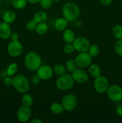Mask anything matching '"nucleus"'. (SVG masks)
Returning <instances> with one entry per match:
<instances>
[{
    "mask_svg": "<svg viewBox=\"0 0 122 123\" xmlns=\"http://www.w3.org/2000/svg\"><path fill=\"white\" fill-rule=\"evenodd\" d=\"M121 102H122V101H121Z\"/></svg>",
    "mask_w": 122,
    "mask_h": 123,
    "instance_id": "37998d69",
    "label": "nucleus"
},
{
    "mask_svg": "<svg viewBox=\"0 0 122 123\" xmlns=\"http://www.w3.org/2000/svg\"><path fill=\"white\" fill-rule=\"evenodd\" d=\"M112 33L115 38L117 40L122 39V26L120 25H117L114 26L112 30Z\"/></svg>",
    "mask_w": 122,
    "mask_h": 123,
    "instance_id": "cd10ccee",
    "label": "nucleus"
},
{
    "mask_svg": "<svg viewBox=\"0 0 122 123\" xmlns=\"http://www.w3.org/2000/svg\"><path fill=\"white\" fill-rule=\"evenodd\" d=\"M25 66L31 71H37L42 65V59L38 54L35 52H29L24 59Z\"/></svg>",
    "mask_w": 122,
    "mask_h": 123,
    "instance_id": "f03ea898",
    "label": "nucleus"
},
{
    "mask_svg": "<svg viewBox=\"0 0 122 123\" xmlns=\"http://www.w3.org/2000/svg\"><path fill=\"white\" fill-rule=\"evenodd\" d=\"M75 50L79 53L88 52L90 43L89 40L83 36H80L75 38L72 43Z\"/></svg>",
    "mask_w": 122,
    "mask_h": 123,
    "instance_id": "0eeeda50",
    "label": "nucleus"
},
{
    "mask_svg": "<svg viewBox=\"0 0 122 123\" xmlns=\"http://www.w3.org/2000/svg\"><path fill=\"white\" fill-rule=\"evenodd\" d=\"M61 103L65 111L72 112L77 105V98L75 95L68 94L63 96Z\"/></svg>",
    "mask_w": 122,
    "mask_h": 123,
    "instance_id": "423d86ee",
    "label": "nucleus"
},
{
    "mask_svg": "<svg viewBox=\"0 0 122 123\" xmlns=\"http://www.w3.org/2000/svg\"><path fill=\"white\" fill-rule=\"evenodd\" d=\"M37 24L33 20H30L26 22V25H25V27L26 29L29 31H35L37 27Z\"/></svg>",
    "mask_w": 122,
    "mask_h": 123,
    "instance_id": "7c9ffc66",
    "label": "nucleus"
},
{
    "mask_svg": "<svg viewBox=\"0 0 122 123\" xmlns=\"http://www.w3.org/2000/svg\"><path fill=\"white\" fill-rule=\"evenodd\" d=\"M106 96L114 102H121L122 100V88L116 84L110 85L106 91Z\"/></svg>",
    "mask_w": 122,
    "mask_h": 123,
    "instance_id": "39448f33",
    "label": "nucleus"
},
{
    "mask_svg": "<svg viewBox=\"0 0 122 123\" xmlns=\"http://www.w3.org/2000/svg\"><path fill=\"white\" fill-rule=\"evenodd\" d=\"M40 0H27L28 2L31 4H36L37 3H39Z\"/></svg>",
    "mask_w": 122,
    "mask_h": 123,
    "instance_id": "58836bf2",
    "label": "nucleus"
},
{
    "mask_svg": "<svg viewBox=\"0 0 122 123\" xmlns=\"http://www.w3.org/2000/svg\"><path fill=\"white\" fill-rule=\"evenodd\" d=\"M69 1H74V0H69Z\"/></svg>",
    "mask_w": 122,
    "mask_h": 123,
    "instance_id": "79ce46f5",
    "label": "nucleus"
},
{
    "mask_svg": "<svg viewBox=\"0 0 122 123\" xmlns=\"http://www.w3.org/2000/svg\"><path fill=\"white\" fill-rule=\"evenodd\" d=\"M53 1L54 2H59V1H61V0H53Z\"/></svg>",
    "mask_w": 122,
    "mask_h": 123,
    "instance_id": "ea45409f",
    "label": "nucleus"
},
{
    "mask_svg": "<svg viewBox=\"0 0 122 123\" xmlns=\"http://www.w3.org/2000/svg\"><path fill=\"white\" fill-rule=\"evenodd\" d=\"M71 76L74 81L78 84H84L89 79V75L83 68H76L71 73Z\"/></svg>",
    "mask_w": 122,
    "mask_h": 123,
    "instance_id": "ddd939ff",
    "label": "nucleus"
},
{
    "mask_svg": "<svg viewBox=\"0 0 122 123\" xmlns=\"http://www.w3.org/2000/svg\"><path fill=\"white\" fill-rule=\"evenodd\" d=\"M75 81L73 79L71 74H65L59 76L56 82V85L58 89L62 91L71 90L74 86Z\"/></svg>",
    "mask_w": 122,
    "mask_h": 123,
    "instance_id": "20e7f679",
    "label": "nucleus"
},
{
    "mask_svg": "<svg viewBox=\"0 0 122 123\" xmlns=\"http://www.w3.org/2000/svg\"><path fill=\"white\" fill-rule=\"evenodd\" d=\"M63 39L67 43H72L76 38L75 34L71 29H66L62 34Z\"/></svg>",
    "mask_w": 122,
    "mask_h": 123,
    "instance_id": "dca6fc26",
    "label": "nucleus"
},
{
    "mask_svg": "<svg viewBox=\"0 0 122 123\" xmlns=\"http://www.w3.org/2000/svg\"><path fill=\"white\" fill-rule=\"evenodd\" d=\"M17 69V64L16 62H11L7 67V70H6V73L8 76H13L16 74Z\"/></svg>",
    "mask_w": 122,
    "mask_h": 123,
    "instance_id": "393cba45",
    "label": "nucleus"
},
{
    "mask_svg": "<svg viewBox=\"0 0 122 123\" xmlns=\"http://www.w3.org/2000/svg\"><path fill=\"white\" fill-rule=\"evenodd\" d=\"M48 30H49V26H48L47 24L45 22H43L37 24L35 31L38 34L44 35L47 32Z\"/></svg>",
    "mask_w": 122,
    "mask_h": 123,
    "instance_id": "412c9836",
    "label": "nucleus"
},
{
    "mask_svg": "<svg viewBox=\"0 0 122 123\" xmlns=\"http://www.w3.org/2000/svg\"><path fill=\"white\" fill-rule=\"evenodd\" d=\"M69 22L65 18H57L54 22V27L57 31H64L68 26Z\"/></svg>",
    "mask_w": 122,
    "mask_h": 123,
    "instance_id": "2eb2a0df",
    "label": "nucleus"
},
{
    "mask_svg": "<svg viewBox=\"0 0 122 123\" xmlns=\"http://www.w3.org/2000/svg\"><path fill=\"white\" fill-rule=\"evenodd\" d=\"M88 53L92 58L98 56L100 53V48H99V46L95 44H90L88 50Z\"/></svg>",
    "mask_w": 122,
    "mask_h": 123,
    "instance_id": "b1692460",
    "label": "nucleus"
},
{
    "mask_svg": "<svg viewBox=\"0 0 122 123\" xmlns=\"http://www.w3.org/2000/svg\"><path fill=\"white\" fill-rule=\"evenodd\" d=\"M27 0H13L12 5L17 10H22L26 6Z\"/></svg>",
    "mask_w": 122,
    "mask_h": 123,
    "instance_id": "a878e982",
    "label": "nucleus"
},
{
    "mask_svg": "<svg viewBox=\"0 0 122 123\" xmlns=\"http://www.w3.org/2000/svg\"><path fill=\"white\" fill-rule=\"evenodd\" d=\"M12 86L17 92L22 94L26 93L30 88L29 80L25 76L21 74H17L13 77Z\"/></svg>",
    "mask_w": 122,
    "mask_h": 123,
    "instance_id": "7ed1b4c3",
    "label": "nucleus"
},
{
    "mask_svg": "<svg viewBox=\"0 0 122 123\" xmlns=\"http://www.w3.org/2000/svg\"><path fill=\"white\" fill-rule=\"evenodd\" d=\"M65 67L66 68H67V70H68L70 73H72L76 68H77L78 66L75 60H74V59H69L66 62Z\"/></svg>",
    "mask_w": 122,
    "mask_h": 123,
    "instance_id": "bb28decb",
    "label": "nucleus"
},
{
    "mask_svg": "<svg viewBox=\"0 0 122 123\" xmlns=\"http://www.w3.org/2000/svg\"><path fill=\"white\" fill-rule=\"evenodd\" d=\"M23 45L19 40H11L8 44L7 51L12 57H18L23 51Z\"/></svg>",
    "mask_w": 122,
    "mask_h": 123,
    "instance_id": "9d476101",
    "label": "nucleus"
},
{
    "mask_svg": "<svg viewBox=\"0 0 122 123\" xmlns=\"http://www.w3.org/2000/svg\"><path fill=\"white\" fill-rule=\"evenodd\" d=\"M4 84L6 86H12L13 85V78H11V76L7 77L4 80Z\"/></svg>",
    "mask_w": 122,
    "mask_h": 123,
    "instance_id": "473e14b6",
    "label": "nucleus"
},
{
    "mask_svg": "<svg viewBox=\"0 0 122 123\" xmlns=\"http://www.w3.org/2000/svg\"><path fill=\"white\" fill-rule=\"evenodd\" d=\"M10 38L11 40H19V35L18 34V33H17V32H12L11 34V36Z\"/></svg>",
    "mask_w": 122,
    "mask_h": 123,
    "instance_id": "72a5a7b5",
    "label": "nucleus"
},
{
    "mask_svg": "<svg viewBox=\"0 0 122 123\" xmlns=\"http://www.w3.org/2000/svg\"><path fill=\"white\" fill-rule=\"evenodd\" d=\"M93 86L94 90L98 93L103 94L106 92L110 86V83L108 79L106 77L100 75L98 78H94Z\"/></svg>",
    "mask_w": 122,
    "mask_h": 123,
    "instance_id": "6e6552de",
    "label": "nucleus"
},
{
    "mask_svg": "<svg viewBox=\"0 0 122 123\" xmlns=\"http://www.w3.org/2000/svg\"><path fill=\"white\" fill-rule=\"evenodd\" d=\"M16 18V14L15 12L12 10H8L4 13L2 16L3 21L8 24L14 22Z\"/></svg>",
    "mask_w": 122,
    "mask_h": 123,
    "instance_id": "6ab92c4d",
    "label": "nucleus"
},
{
    "mask_svg": "<svg viewBox=\"0 0 122 123\" xmlns=\"http://www.w3.org/2000/svg\"><path fill=\"white\" fill-rule=\"evenodd\" d=\"M53 72L58 76L62 75V74L66 73L67 68L65 66L62 64H56L53 67Z\"/></svg>",
    "mask_w": 122,
    "mask_h": 123,
    "instance_id": "5701e85b",
    "label": "nucleus"
},
{
    "mask_svg": "<svg viewBox=\"0 0 122 123\" xmlns=\"http://www.w3.org/2000/svg\"><path fill=\"white\" fill-rule=\"evenodd\" d=\"M116 113H117V115L122 117V105L117 107V109H116Z\"/></svg>",
    "mask_w": 122,
    "mask_h": 123,
    "instance_id": "c9c22d12",
    "label": "nucleus"
},
{
    "mask_svg": "<svg viewBox=\"0 0 122 123\" xmlns=\"http://www.w3.org/2000/svg\"><path fill=\"white\" fill-rule=\"evenodd\" d=\"M62 14L68 22H74L80 15V8L77 4L68 2L65 4L62 7Z\"/></svg>",
    "mask_w": 122,
    "mask_h": 123,
    "instance_id": "f257e3e1",
    "label": "nucleus"
},
{
    "mask_svg": "<svg viewBox=\"0 0 122 123\" xmlns=\"http://www.w3.org/2000/svg\"><path fill=\"white\" fill-rule=\"evenodd\" d=\"M47 14L44 11H38L36 12L33 16V20L38 24L45 22L47 20Z\"/></svg>",
    "mask_w": 122,
    "mask_h": 123,
    "instance_id": "a211bd4d",
    "label": "nucleus"
},
{
    "mask_svg": "<svg viewBox=\"0 0 122 123\" xmlns=\"http://www.w3.org/2000/svg\"><path fill=\"white\" fill-rule=\"evenodd\" d=\"M12 31L10 24L3 22L0 23V38L2 39H8L10 37Z\"/></svg>",
    "mask_w": 122,
    "mask_h": 123,
    "instance_id": "4468645a",
    "label": "nucleus"
},
{
    "mask_svg": "<svg viewBox=\"0 0 122 123\" xmlns=\"http://www.w3.org/2000/svg\"><path fill=\"white\" fill-rule=\"evenodd\" d=\"M75 60L78 67L85 68L89 67V66L92 64V57L90 55L88 52H81L77 55Z\"/></svg>",
    "mask_w": 122,
    "mask_h": 123,
    "instance_id": "1a4fd4ad",
    "label": "nucleus"
},
{
    "mask_svg": "<svg viewBox=\"0 0 122 123\" xmlns=\"http://www.w3.org/2000/svg\"><path fill=\"white\" fill-rule=\"evenodd\" d=\"M32 115V110L30 107L22 105L19 108L17 113V117L19 121L26 123L30 120Z\"/></svg>",
    "mask_w": 122,
    "mask_h": 123,
    "instance_id": "f8f14e48",
    "label": "nucleus"
},
{
    "mask_svg": "<svg viewBox=\"0 0 122 123\" xmlns=\"http://www.w3.org/2000/svg\"><path fill=\"white\" fill-rule=\"evenodd\" d=\"M43 121L39 118H34L31 120V123H43Z\"/></svg>",
    "mask_w": 122,
    "mask_h": 123,
    "instance_id": "4c0bfd02",
    "label": "nucleus"
},
{
    "mask_svg": "<svg viewBox=\"0 0 122 123\" xmlns=\"http://www.w3.org/2000/svg\"><path fill=\"white\" fill-rule=\"evenodd\" d=\"M88 72L90 75L93 78H96L101 75V69L98 64H91L89 66Z\"/></svg>",
    "mask_w": 122,
    "mask_h": 123,
    "instance_id": "f3484780",
    "label": "nucleus"
},
{
    "mask_svg": "<svg viewBox=\"0 0 122 123\" xmlns=\"http://www.w3.org/2000/svg\"><path fill=\"white\" fill-rule=\"evenodd\" d=\"M63 50L66 54H72L75 51V49L73 46L72 43H67L63 47Z\"/></svg>",
    "mask_w": 122,
    "mask_h": 123,
    "instance_id": "2f4dec72",
    "label": "nucleus"
},
{
    "mask_svg": "<svg viewBox=\"0 0 122 123\" xmlns=\"http://www.w3.org/2000/svg\"><path fill=\"white\" fill-rule=\"evenodd\" d=\"M50 111L53 114H56V115L62 114L65 111L62 103H60L59 102H54V103H51L50 107Z\"/></svg>",
    "mask_w": 122,
    "mask_h": 123,
    "instance_id": "aec40b11",
    "label": "nucleus"
},
{
    "mask_svg": "<svg viewBox=\"0 0 122 123\" xmlns=\"http://www.w3.org/2000/svg\"><path fill=\"white\" fill-rule=\"evenodd\" d=\"M116 53L120 57H122V39L118 40L114 46Z\"/></svg>",
    "mask_w": 122,
    "mask_h": 123,
    "instance_id": "c756f323",
    "label": "nucleus"
},
{
    "mask_svg": "<svg viewBox=\"0 0 122 123\" xmlns=\"http://www.w3.org/2000/svg\"><path fill=\"white\" fill-rule=\"evenodd\" d=\"M22 105L26 106L31 107L33 104V97L29 94L26 93L23 94L22 97Z\"/></svg>",
    "mask_w": 122,
    "mask_h": 123,
    "instance_id": "4be33fe9",
    "label": "nucleus"
},
{
    "mask_svg": "<svg viewBox=\"0 0 122 123\" xmlns=\"http://www.w3.org/2000/svg\"><path fill=\"white\" fill-rule=\"evenodd\" d=\"M0 6H1V1H0Z\"/></svg>",
    "mask_w": 122,
    "mask_h": 123,
    "instance_id": "a19ab883",
    "label": "nucleus"
},
{
    "mask_svg": "<svg viewBox=\"0 0 122 123\" xmlns=\"http://www.w3.org/2000/svg\"><path fill=\"white\" fill-rule=\"evenodd\" d=\"M53 69L49 65H41L37 70V75L41 80H49L53 74Z\"/></svg>",
    "mask_w": 122,
    "mask_h": 123,
    "instance_id": "9b49d317",
    "label": "nucleus"
},
{
    "mask_svg": "<svg viewBox=\"0 0 122 123\" xmlns=\"http://www.w3.org/2000/svg\"><path fill=\"white\" fill-rule=\"evenodd\" d=\"M53 2V0H40L39 3L42 8L48 10L52 7Z\"/></svg>",
    "mask_w": 122,
    "mask_h": 123,
    "instance_id": "c85d7f7f",
    "label": "nucleus"
},
{
    "mask_svg": "<svg viewBox=\"0 0 122 123\" xmlns=\"http://www.w3.org/2000/svg\"><path fill=\"white\" fill-rule=\"evenodd\" d=\"M100 1L104 6H109L111 4L112 0H100Z\"/></svg>",
    "mask_w": 122,
    "mask_h": 123,
    "instance_id": "e433bc0d",
    "label": "nucleus"
},
{
    "mask_svg": "<svg viewBox=\"0 0 122 123\" xmlns=\"http://www.w3.org/2000/svg\"><path fill=\"white\" fill-rule=\"evenodd\" d=\"M40 78L37 75L33 76L32 78H31V81L35 85H37V84H39V81H40Z\"/></svg>",
    "mask_w": 122,
    "mask_h": 123,
    "instance_id": "f704fd0d",
    "label": "nucleus"
}]
</instances>
